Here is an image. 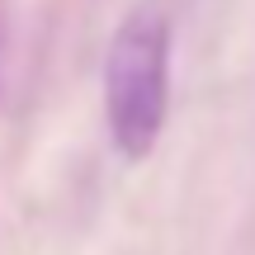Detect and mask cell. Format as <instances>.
<instances>
[{
  "mask_svg": "<svg viewBox=\"0 0 255 255\" xmlns=\"http://www.w3.org/2000/svg\"><path fill=\"white\" fill-rule=\"evenodd\" d=\"M170 109V19L132 9L104 52V123L128 161H146Z\"/></svg>",
  "mask_w": 255,
  "mask_h": 255,
  "instance_id": "1",
  "label": "cell"
},
{
  "mask_svg": "<svg viewBox=\"0 0 255 255\" xmlns=\"http://www.w3.org/2000/svg\"><path fill=\"white\" fill-rule=\"evenodd\" d=\"M0 52H5V0H0Z\"/></svg>",
  "mask_w": 255,
  "mask_h": 255,
  "instance_id": "2",
  "label": "cell"
}]
</instances>
